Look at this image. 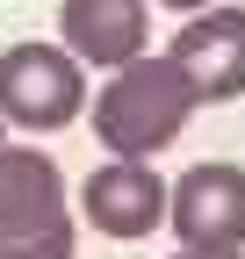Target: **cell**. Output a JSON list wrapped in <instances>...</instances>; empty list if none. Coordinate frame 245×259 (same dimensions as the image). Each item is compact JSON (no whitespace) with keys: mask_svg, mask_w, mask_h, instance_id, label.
Instances as JSON below:
<instances>
[{"mask_svg":"<svg viewBox=\"0 0 245 259\" xmlns=\"http://www.w3.org/2000/svg\"><path fill=\"white\" fill-rule=\"evenodd\" d=\"M173 238L188 252H245V166L202 158L173 180Z\"/></svg>","mask_w":245,"mask_h":259,"instance_id":"cell-4","label":"cell"},{"mask_svg":"<svg viewBox=\"0 0 245 259\" xmlns=\"http://www.w3.org/2000/svg\"><path fill=\"white\" fill-rule=\"evenodd\" d=\"M94 108V87H87V58H72L65 44H8L0 51V115L29 137H51V130L79 122Z\"/></svg>","mask_w":245,"mask_h":259,"instance_id":"cell-3","label":"cell"},{"mask_svg":"<svg viewBox=\"0 0 245 259\" xmlns=\"http://www.w3.org/2000/svg\"><path fill=\"white\" fill-rule=\"evenodd\" d=\"M79 209H87V223L101 238L137 245L173 216V187L151 173V158H108V166H94L79 180Z\"/></svg>","mask_w":245,"mask_h":259,"instance_id":"cell-5","label":"cell"},{"mask_svg":"<svg viewBox=\"0 0 245 259\" xmlns=\"http://www.w3.org/2000/svg\"><path fill=\"white\" fill-rule=\"evenodd\" d=\"M58 44L87 65H101V72H115V65L151 51V0H65Z\"/></svg>","mask_w":245,"mask_h":259,"instance_id":"cell-7","label":"cell"},{"mask_svg":"<svg viewBox=\"0 0 245 259\" xmlns=\"http://www.w3.org/2000/svg\"><path fill=\"white\" fill-rule=\"evenodd\" d=\"M173 259H245V252H188V245H180Z\"/></svg>","mask_w":245,"mask_h":259,"instance_id":"cell-9","label":"cell"},{"mask_svg":"<svg viewBox=\"0 0 245 259\" xmlns=\"http://www.w3.org/2000/svg\"><path fill=\"white\" fill-rule=\"evenodd\" d=\"M0 151H8V115H0Z\"/></svg>","mask_w":245,"mask_h":259,"instance_id":"cell-10","label":"cell"},{"mask_svg":"<svg viewBox=\"0 0 245 259\" xmlns=\"http://www.w3.org/2000/svg\"><path fill=\"white\" fill-rule=\"evenodd\" d=\"M166 58L195 79L202 101H238V94H245V8H224V0H217V8L188 15L173 29Z\"/></svg>","mask_w":245,"mask_h":259,"instance_id":"cell-6","label":"cell"},{"mask_svg":"<svg viewBox=\"0 0 245 259\" xmlns=\"http://www.w3.org/2000/svg\"><path fill=\"white\" fill-rule=\"evenodd\" d=\"M151 8H173V15H202V8H217V0H151Z\"/></svg>","mask_w":245,"mask_h":259,"instance_id":"cell-8","label":"cell"},{"mask_svg":"<svg viewBox=\"0 0 245 259\" xmlns=\"http://www.w3.org/2000/svg\"><path fill=\"white\" fill-rule=\"evenodd\" d=\"M202 108V94L195 79L180 72L173 58H130V65H115V72L94 87V137L108 144V158H151V151H166L180 130H188V115Z\"/></svg>","mask_w":245,"mask_h":259,"instance_id":"cell-1","label":"cell"},{"mask_svg":"<svg viewBox=\"0 0 245 259\" xmlns=\"http://www.w3.org/2000/svg\"><path fill=\"white\" fill-rule=\"evenodd\" d=\"M72 202L58 158L36 144L0 151V259H72Z\"/></svg>","mask_w":245,"mask_h":259,"instance_id":"cell-2","label":"cell"}]
</instances>
